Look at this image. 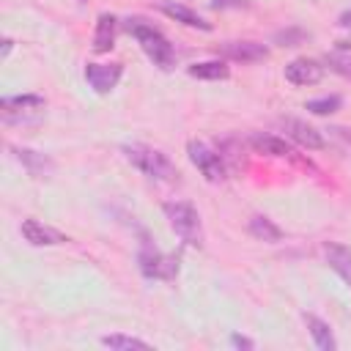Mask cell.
<instances>
[{
    "label": "cell",
    "mask_w": 351,
    "mask_h": 351,
    "mask_svg": "<svg viewBox=\"0 0 351 351\" xmlns=\"http://www.w3.org/2000/svg\"><path fill=\"white\" fill-rule=\"evenodd\" d=\"M126 27H129V33L137 38V44L143 47V52H145L159 69H170V66H173V60H176L173 44H170L156 27L145 25L143 19H129Z\"/></svg>",
    "instance_id": "obj_1"
},
{
    "label": "cell",
    "mask_w": 351,
    "mask_h": 351,
    "mask_svg": "<svg viewBox=\"0 0 351 351\" xmlns=\"http://www.w3.org/2000/svg\"><path fill=\"white\" fill-rule=\"evenodd\" d=\"M123 154H126V159H129L137 170H143V173L151 176V178L173 181V178L178 176V170H176V165L167 159V154H162V151H156V148H151V145L132 143V145H123Z\"/></svg>",
    "instance_id": "obj_2"
},
{
    "label": "cell",
    "mask_w": 351,
    "mask_h": 351,
    "mask_svg": "<svg viewBox=\"0 0 351 351\" xmlns=\"http://www.w3.org/2000/svg\"><path fill=\"white\" fill-rule=\"evenodd\" d=\"M165 217L170 219V228L192 247L203 244V225H200V214L189 200H170L162 206Z\"/></svg>",
    "instance_id": "obj_3"
},
{
    "label": "cell",
    "mask_w": 351,
    "mask_h": 351,
    "mask_svg": "<svg viewBox=\"0 0 351 351\" xmlns=\"http://www.w3.org/2000/svg\"><path fill=\"white\" fill-rule=\"evenodd\" d=\"M186 154H189L192 165H195V167L203 173V178H206V181H222V178L228 176L222 156H219V154H217L211 145H206L203 140H189Z\"/></svg>",
    "instance_id": "obj_4"
},
{
    "label": "cell",
    "mask_w": 351,
    "mask_h": 351,
    "mask_svg": "<svg viewBox=\"0 0 351 351\" xmlns=\"http://www.w3.org/2000/svg\"><path fill=\"white\" fill-rule=\"evenodd\" d=\"M137 263H140V271L148 277V280H173L176 271H178V263L176 258L170 255H162L156 247L145 244L137 255Z\"/></svg>",
    "instance_id": "obj_5"
},
{
    "label": "cell",
    "mask_w": 351,
    "mask_h": 351,
    "mask_svg": "<svg viewBox=\"0 0 351 351\" xmlns=\"http://www.w3.org/2000/svg\"><path fill=\"white\" fill-rule=\"evenodd\" d=\"M44 107H47L44 96H36V93H25V96H3V99H0V110H3V118H5V121H16V118L38 115Z\"/></svg>",
    "instance_id": "obj_6"
},
{
    "label": "cell",
    "mask_w": 351,
    "mask_h": 351,
    "mask_svg": "<svg viewBox=\"0 0 351 351\" xmlns=\"http://www.w3.org/2000/svg\"><path fill=\"white\" fill-rule=\"evenodd\" d=\"M121 74H123L121 63H88L85 66V80L90 82L96 93H110L118 85Z\"/></svg>",
    "instance_id": "obj_7"
},
{
    "label": "cell",
    "mask_w": 351,
    "mask_h": 351,
    "mask_svg": "<svg viewBox=\"0 0 351 351\" xmlns=\"http://www.w3.org/2000/svg\"><path fill=\"white\" fill-rule=\"evenodd\" d=\"M324 77V66L313 58H296L285 66V80L293 85H315Z\"/></svg>",
    "instance_id": "obj_8"
},
{
    "label": "cell",
    "mask_w": 351,
    "mask_h": 351,
    "mask_svg": "<svg viewBox=\"0 0 351 351\" xmlns=\"http://www.w3.org/2000/svg\"><path fill=\"white\" fill-rule=\"evenodd\" d=\"M219 52L230 60H239V63H258V60L269 58V49L258 41H225L219 47Z\"/></svg>",
    "instance_id": "obj_9"
},
{
    "label": "cell",
    "mask_w": 351,
    "mask_h": 351,
    "mask_svg": "<svg viewBox=\"0 0 351 351\" xmlns=\"http://www.w3.org/2000/svg\"><path fill=\"white\" fill-rule=\"evenodd\" d=\"M282 129H285V132H288V137H291V140H296L302 148L318 151V148H324V145H326V143H324V137H321V132H318L315 126H310V123L299 121V118H282Z\"/></svg>",
    "instance_id": "obj_10"
},
{
    "label": "cell",
    "mask_w": 351,
    "mask_h": 351,
    "mask_svg": "<svg viewBox=\"0 0 351 351\" xmlns=\"http://www.w3.org/2000/svg\"><path fill=\"white\" fill-rule=\"evenodd\" d=\"M22 236H25V241H30L36 247H52V244H66L69 241L60 230L38 222V219H25L22 222Z\"/></svg>",
    "instance_id": "obj_11"
},
{
    "label": "cell",
    "mask_w": 351,
    "mask_h": 351,
    "mask_svg": "<svg viewBox=\"0 0 351 351\" xmlns=\"http://www.w3.org/2000/svg\"><path fill=\"white\" fill-rule=\"evenodd\" d=\"M324 255H326V263L329 269L351 288V250L346 244H337V241H326L324 244Z\"/></svg>",
    "instance_id": "obj_12"
},
{
    "label": "cell",
    "mask_w": 351,
    "mask_h": 351,
    "mask_svg": "<svg viewBox=\"0 0 351 351\" xmlns=\"http://www.w3.org/2000/svg\"><path fill=\"white\" fill-rule=\"evenodd\" d=\"M159 11H162V14H167V16H170V19H176V22H181V25H186V27L211 30V22H206L200 14H195L192 8L181 5V3H173V0H162V3H159Z\"/></svg>",
    "instance_id": "obj_13"
},
{
    "label": "cell",
    "mask_w": 351,
    "mask_h": 351,
    "mask_svg": "<svg viewBox=\"0 0 351 351\" xmlns=\"http://www.w3.org/2000/svg\"><path fill=\"white\" fill-rule=\"evenodd\" d=\"M115 30H118V19L112 14H101L96 19V33H93V52H110L115 44Z\"/></svg>",
    "instance_id": "obj_14"
},
{
    "label": "cell",
    "mask_w": 351,
    "mask_h": 351,
    "mask_svg": "<svg viewBox=\"0 0 351 351\" xmlns=\"http://www.w3.org/2000/svg\"><path fill=\"white\" fill-rule=\"evenodd\" d=\"M14 154H16V159L25 165V170H27L30 176H36V178H47V176L55 170L52 159L44 156V154H38V151H30V148H14Z\"/></svg>",
    "instance_id": "obj_15"
},
{
    "label": "cell",
    "mask_w": 351,
    "mask_h": 351,
    "mask_svg": "<svg viewBox=\"0 0 351 351\" xmlns=\"http://www.w3.org/2000/svg\"><path fill=\"white\" fill-rule=\"evenodd\" d=\"M250 145L258 151V154H266V156H291V145L277 137V134H266V132H255L250 137Z\"/></svg>",
    "instance_id": "obj_16"
},
{
    "label": "cell",
    "mask_w": 351,
    "mask_h": 351,
    "mask_svg": "<svg viewBox=\"0 0 351 351\" xmlns=\"http://www.w3.org/2000/svg\"><path fill=\"white\" fill-rule=\"evenodd\" d=\"M304 324H307V329H310V337H313L315 348H321V351H335V348H337L335 335H332V329H329L326 321H321V318L313 315V313H304Z\"/></svg>",
    "instance_id": "obj_17"
},
{
    "label": "cell",
    "mask_w": 351,
    "mask_h": 351,
    "mask_svg": "<svg viewBox=\"0 0 351 351\" xmlns=\"http://www.w3.org/2000/svg\"><path fill=\"white\" fill-rule=\"evenodd\" d=\"M186 71H189V77H195V80H228V77H230V69H228V63H222V60L192 63Z\"/></svg>",
    "instance_id": "obj_18"
},
{
    "label": "cell",
    "mask_w": 351,
    "mask_h": 351,
    "mask_svg": "<svg viewBox=\"0 0 351 351\" xmlns=\"http://www.w3.org/2000/svg\"><path fill=\"white\" fill-rule=\"evenodd\" d=\"M250 233H252L255 239H261V241H269V244H274V241L282 239V230H280L269 217H252V219H250Z\"/></svg>",
    "instance_id": "obj_19"
},
{
    "label": "cell",
    "mask_w": 351,
    "mask_h": 351,
    "mask_svg": "<svg viewBox=\"0 0 351 351\" xmlns=\"http://www.w3.org/2000/svg\"><path fill=\"white\" fill-rule=\"evenodd\" d=\"M101 343H104L107 348H126V351H132V348H140V351L151 348L145 340H140V337H129V335H104Z\"/></svg>",
    "instance_id": "obj_20"
},
{
    "label": "cell",
    "mask_w": 351,
    "mask_h": 351,
    "mask_svg": "<svg viewBox=\"0 0 351 351\" xmlns=\"http://www.w3.org/2000/svg\"><path fill=\"white\" fill-rule=\"evenodd\" d=\"M304 107H307L310 112H315V115H332V112H337V110L343 107V99H340V96H324V99L307 101Z\"/></svg>",
    "instance_id": "obj_21"
},
{
    "label": "cell",
    "mask_w": 351,
    "mask_h": 351,
    "mask_svg": "<svg viewBox=\"0 0 351 351\" xmlns=\"http://www.w3.org/2000/svg\"><path fill=\"white\" fill-rule=\"evenodd\" d=\"M326 66L337 74H343L346 80H351V55L348 52H329L326 55Z\"/></svg>",
    "instance_id": "obj_22"
},
{
    "label": "cell",
    "mask_w": 351,
    "mask_h": 351,
    "mask_svg": "<svg viewBox=\"0 0 351 351\" xmlns=\"http://www.w3.org/2000/svg\"><path fill=\"white\" fill-rule=\"evenodd\" d=\"M214 8H247V0H214Z\"/></svg>",
    "instance_id": "obj_23"
},
{
    "label": "cell",
    "mask_w": 351,
    "mask_h": 351,
    "mask_svg": "<svg viewBox=\"0 0 351 351\" xmlns=\"http://www.w3.org/2000/svg\"><path fill=\"white\" fill-rule=\"evenodd\" d=\"M230 346H236V348H252L255 343H252L250 337H241V335H230Z\"/></svg>",
    "instance_id": "obj_24"
},
{
    "label": "cell",
    "mask_w": 351,
    "mask_h": 351,
    "mask_svg": "<svg viewBox=\"0 0 351 351\" xmlns=\"http://www.w3.org/2000/svg\"><path fill=\"white\" fill-rule=\"evenodd\" d=\"M340 25H343V27H351V8H348V11H343V16H340Z\"/></svg>",
    "instance_id": "obj_25"
},
{
    "label": "cell",
    "mask_w": 351,
    "mask_h": 351,
    "mask_svg": "<svg viewBox=\"0 0 351 351\" xmlns=\"http://www.w3.org/2000/svg\"><path fill=\"white\" fill-rule=\"evenodd\" d=\"M11 47H14V41H11V38H5V41H3V58L11 52Z\"/></svg>",
    "instance_id": "obj_26"
}]
</instances>
